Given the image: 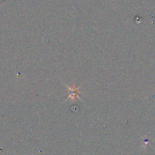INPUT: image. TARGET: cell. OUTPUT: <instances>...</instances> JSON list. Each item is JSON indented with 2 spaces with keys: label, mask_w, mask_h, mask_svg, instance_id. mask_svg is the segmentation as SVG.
<instances>
[{
  "label": "cell",
  "mask_w": 155,
  "mask_h": 155,
  "mask_svg": "<svg viewBox=\"0 0 155 155\" xmlns=\"http://www.w3.org/2000/svg\"><path fill=\"white\" fill-rule=\"evenodd\" d=\"M65 85L68 87V91H69L68 97L65 99V101H67V100L69 99L70 98V99L72 100V101H74V102L77 99L80 100V101H82V100H81V97H79V94L81 93V92L79 91V88L81 86H78V87H77V86H75L74 84H73L72 86H68V84H65Z\"/></svg>",
  "instance_id": "1"
}]
</instances>
